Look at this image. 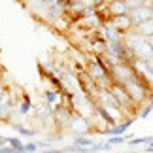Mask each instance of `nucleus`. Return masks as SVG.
I'll return each instance as SVG.
<instances>
[{
  "instance_id": "f257e3e1",
  "label": "nucleus",
  "mask_w": 153,
  "mask_h": 153,
  "mask_svg": "<svg viewBox=\"0 0 153 153\" xmlns=\"http://www.w3.org/2000/svg\"><path fill=\"white\" fill-rule=\"evenodd\" d=\"M85 70H87V74L91 76L93 79H95V83L98 87H108L111 83V78H110V72L106 70L100 61L97 59L95 53H89V57H87V61H85Z\"/></svg>"
},
{
  "instance_id": "f03ea898",
  "label": "nucleus",
  "mask_w": 153,
  "mask_h": 153,
  "mask_svg": "<svg viewBox=\"0 0 153 153\" xmlns=\"http://www.w3.org/2000/svg\"><path fill=\"white\" fill-rule=\"evenodd\" d=\"M108 89L114 93V97L117 98V102L121 104V110L125 111V114H138V108H136V104L132 102V98H131V95L127 93V89L123 87L121 83H115V81H111V83L108 85Z\"/></svg>"
},
{
  "instance_id": "7ed1b4c3",
  "label": "nucleus",
  "mask_w": 153,
  "mask_h": 153,
  "mask_svg": "<svg viewBox=\"0 0 153 153\" xmlns=\"http://www.w3.org/2000/svg\"><path fill=\"white\" fill-rule=\"evenodd\" d=\"M74 115V110L70 104H59L53 108V127L57 128V131H64L70 121V117Z\"/></svg>"
},
{
  "instance_id": "20e7f679",
  "label": "nucleus",
  "mask_w": 153,
  "mask_h": 153,
  "mask_svg": "<svg viewBox=\"0 0 153 153\" xmlns=\"http://www.w3.org/2000/svg\"><path fill=\"white\" fill-rule=\"evenodd\" d=\"M66 131L74 132V134H89L93 132V125H91V117H85L81 114H76L70 117L68 125H66Z\"/></svg>"
},
{
  "instance_id": "39448f33",
  "label": "nucleus",
  "mask_w": 153,
  "mask_h": 153,
  "mask_svg": "<svg viewBox=\"0 0 153 153\" xmlns=\"http://www.w3.org/2000/svg\"><path fill=\"white\" fill-rule=\"evenodd\" d=\"M32 114H34V121L40 123V125H48V123L53 125V108L44 98H40L32 104Z\"/></svg>"
},
{
  "instance_id": "423d86ee",
  "label": "nucleus",
  "mask_w": 153,
  "mask_h": 153,
  "mask_svg": "<svg viewBox=\"0 0 153 153\" xmlns=\"http://www.w3.org/2000/svg\"><path fill=\"white\" fill-rule=\"evenodd\" d=\"M128 15H131V19L134 25H138V23H144L153 17V4L151 2H144L136 6V8H131L128 10Z\"/></svg>"
},
{
  "instance_id": "0eeeda50",
  "label": "nucleus",
  "mask_w": 153,
  "mask_h": 153,
  "mask_svg": "<svg viewBox=\"0 0 153 153\" xmlns=\"http://www.w3.org/2000/svg\"><path fill=\"white\" fill-rule=\"evenodd\" d=\"M64 6L61 4V2H53V4H49L48 6V10H45V13H44V17H42V21L44 23H48V25H57L59 21L64 17Z\"/></svg>"
},
{
  "instance_id": "6e6552de",
  "label": "nucleus",
  "mask_w": 153,
  "mask_h": 153,
  "mask_svg": "<svg viewBox=\"0 0 153 153\" xmlns=\"http://www.w3.org/2000/svg\"><path fill=\"white\" fill-rule=\"evenodd\" d=\"M110 25H114L115 30H119L121 34H125V32H128V30L134 28V23L131 19V15H128V11L127 13H121V15H114L110 19Z\"/></svg>"
},
{
  "instance_id": "1a4fd4ad",
  "label": "nucleus",
  "mask_w": 153,
  "mask_h": 153,
  "mask_svg": "<svg viewBox=\"0 0 153 153\" xmlns=\"http://www.w3.org/2000/svg\"><path fill=\"white\" fill-rule=\"evenodd\" d=\"M32 98L28 97V93H25L23 91L21 93V97H19V102H17V110H19V114L21 115H25V117H28L32 114Z\"/></svg>"
},
{
  "instance_id": "9d476101",
  "label": "nucleus",
  "mask_w": 153,
  "mask_h": 153,
  "mask_svg": "<svg viewBox=\"0 0 153 153\" xmlns=\"http://www.w3.org/2000/svg\"><path fill=\"white\" fill-rule=\"evenodd\" d=\"M106 10H108V13L114 17V15L127 13L128 6H127V0H110V2L106 4Z\"/></svg>"
},
{
  "instance_id": "9b49d317",
  "label": "nucleus",
  "mask_w": 153,
  "mask_h": 153,
  "mask_svg": "<svg viewBox=\"0 0 153 153\" xmlns=\"http://www.w3.org/2000/svg\"><path fill=\"white\" fill-rule=\"evenodd\" d=\"M42 98L51 106V108H55V106L62 104V93H61V91H57V89H53V87H49V89L44 93V97H42Z\"/></svg>"
},
{
  "instance_id": "f8f14e48",
  "label": "nucleus",
  "mask_w": 153,
  "mask_h": 153,
  "mask_svg": "<svg viewBox=\"0 0 153 153\" xmlns=\"http://www.w3.org/2000/svg\"><path fill=\"white\" fill-rule=\"evenodd\" d=\"M134 30H136L138 34H142V36L146 38H151L153 36V17L144 23H138V25H134Z\"/></svg>"
},
{
  "instance_id": "ddd939ff",
  "label": "nucleus",
  "mask_w": 153,
  "mask_h": 153,
  "mask_svg": "<svg viewBox=\"0 0 153 153\" xmlns=\"http://www.w3.org/2000/svg\"><path fill=\"white\" fill-rule=\"evenodd\" d=\"M17 131V134H19V136H25V138H34L36 136V128L34 127H27L25 123H15V125H11Z\"/></svg>"
},
{
  "instance_id": "4468645a",
  "label": "nucleus",
  "mask_w": 153,
  "mask_h": 153,
  "mask_svg": "<svg viewBox=\"0 0 153 153\" xmlns=\"http://www.w3.org/2000/svg\"><path fill=\"white\" fill-rule=\"evenodd\" d=\"M151 111H153V98H149L146 104L140 106V110H138V117L140 119H148V117L151 115Z\"/></svg>"
},
{
  "instance_id": "2eb2a0df",
  "label": "nucleus",
  "mask_w": 153,
  "mask_h": 153,
  "mask_svg": "<svg viewBox=\"0 0 153 153\" xmlns=\"http://www.w3.org/2000/svg\"><path fill=\"white\" fill-rule=\"evenodd\" d=\"M6 144L11 146V148L15 149V153H23V144L21 142V138H15V136H6Z\"/></svg>"
},
{
  "instance_id": "dca6fc26",
  "label": "nucleus",
  "mask_w": 153,
  "mask_h": 153,
  "mask_svg": "<svg viewBox=\"0 0 153 153\" xmlns=\"http://www.w3.org/2000/svg\"><path fill=\"white\" fill-rule=\"evenodd\" d=\"M95 142L93 138H89L87 134H76L74 136V144H78V146H83V148H91V144Z\"/></svg>"
},
{
  "instance_id": "f3484780",
  "label": "nucleus",
  "mask_w": 153,
  "mask_h": 153,
  "mask_svg": "<svg viewBox=\"0 0 153 153\" xmlns=\"http://www.w3.org/2000/svg\"><path fill=\"white\" fill-rule=\"evenodd\" d=\"M127 136L125 134H114V136H110L108 140H106V144L108 146H121V144H127Z\"/></svg>"
},
{
  "instance_id": "a211bd4d",
  "label": "nucleus",
  "mask_w": 153,
  "mask_h": 153,
  "mask_svg": "<svg viewBox=\"0 0 153 153\" xmlns=\"http://www.w3.org/2000/svg\"><path fill=\"white\" fill-rule=\"evenodd\" d=\"M151 140H153L151 136H140V138H132V140L128 138L127 142H128V146H140V144H149Z\"/></svg>"
},
{
  "instance_id": "6ab92c4d",
  "label": "nucleus",
  "mask_w": 153,
  "mask_h": 153,
  "mask_svg": "<svg viewBox=\"0 0 153 153\" xmlns=\"http://www.w3.org/2000/svg\"><path fill=\"white\" fill-rule=\"evenodd\" d=\"M38 151V142H28L23 146V153H36Z\"/></svg>"
},
{
  "instance_id": "aec40b11",
  "label": "nucleus",
  "mask_w": 153,
  "mask_h": 153,
  "mask_svg": "<svg viewBox=\"0 0 153 153\" xmlns=\"http://www.w3.org/2000/svg\"><path fill=\"white\" fill-rule=\"evenodd\" d=\"M6 144V136H2V134H0V146H4Z\"/></svg>"
},
{
  "instance_id": "412c9836",
  "label": "nucleus",
  "mask_w": 153,
  "mask_h": 153,
  "mask_svg": "<svg viewBox=\"0 0 153 153\" xmlns=\"http://www.w3.org/2000/svg\"><path fill=\"white\" fill-rule=\"evenodd\" d=\"M57 2H61V4H62V6H64V8H66V4H68V2H70V0H57Z\"/></svg>"
},
{
  "instance_id": "4be33fe9",
  "label": "nucleus",
  "mask_w": 153,
  "mask_h": 153,
  "mask_svg": "<svg viewBox=\"0 0 153 153\" xmlns=\"http://www.w3.org/2000/svg\"><path fill=\"white\" fill-rule=\"evenodd\" d=\"M48 2H49V4H53V2H55V0H48Z\"/></svg>"
}]
</instances>
